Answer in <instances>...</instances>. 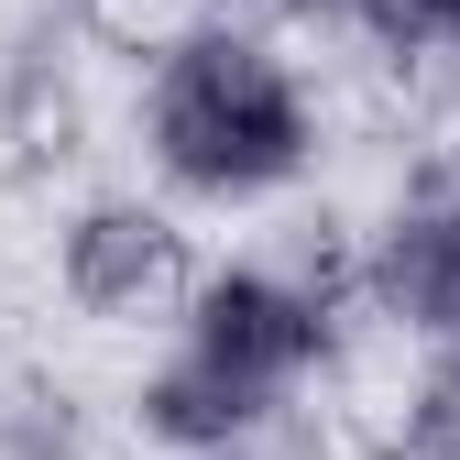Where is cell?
<instances>
[{
    "label": "cell",
    "mask_w": 460,
    "mask_h": 460,
    "mask_svg": "<svg viewBox=\"0 0 460 460\" xmlns=\"http://www.w3.org/2000/svg\"><path fill=\"white\" fill-rule=\"evenodd\" d=\"M143 154L164 187L187 198H274L285 176H307L318 154V99H307V66L274 44V22H242L219 12L208 33H187L176 55L143 66Z\"/></svg>",
    "instance_id": "1"
},
{
    "label": "cell",
    "mask_w": 460,
    "mask_h": 460,
    "mask_svg": "<svg viewBox=\"0 0 460 460\" xmlns=\"http://www.w3.org/2000/svg\"><path fill=\"white\" fill-rule=\"evenodd\" d=\"M198 274L208 263L187 252L176 208H154L132 187L88 198L66 230H55V296H66L77 318H99V329H176V307H187Z\"/></svg>",
    "instance_id": "2"
},
{
    "label": "cell",
    "mask_w": 460,
    "mask_h": 460,
    "mask_svg": "<svg viewBox=\"0 0 460 460\" xmlns=\"http://www.w3.org/2000/svg\"><path fill=\"white\" fill-rule=\"evenodd\" d=\"M77 12V33L99 44V55H132V66H154V55H176L187 33H208L230 0H66Z\"/></svg>",
    "instance_id": "3"
}]
</instances>
